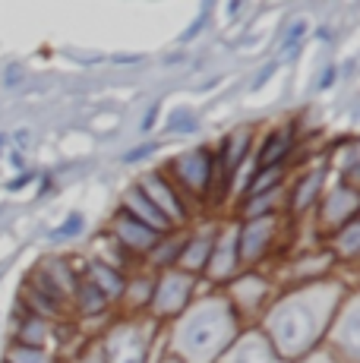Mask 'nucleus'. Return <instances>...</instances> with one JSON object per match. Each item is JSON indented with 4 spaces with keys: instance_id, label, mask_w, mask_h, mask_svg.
<instances>
[{
    "instance_id": "f257e3e1",
    "label": "nucleus",
    "mask_w": 360,
    "mask_h": 363,
    "mask_svg": "<svg viewBox=\"0 0 360 363\" xmlns=\"http://www.w3.org/2000/svg\"><path fill=\"white\" fill-rule=\"evenodd\" d=\"M177 171H180V177H184L190 186L203 190V186H209V180H212V155L206 149H196L193 155L180 158Z\"/></svg>"
},
{
    "instance_id": "f03ea898",
    "label": "nucleus",
    "mask_w": 360,
    "mask_h": 363,
    "mask_svg": "<svg viewBox=\"0 0 360 363\" xmlns=\"http://www.w3.org/2000/svg\"><path fill=\"white\" fill-rule=\"evenodd\" d=\"M117 234H120L123 240H127V247H133V250H149L152 243H155V237H158L149 225L130 218V215H123V218L117 221Z\"/></svg>"
},
{
    "instance_id": "7ed1b4c3",
    "label": "nucleus",
    "mask_w": 360,
    "mask_h": 363,
    "mask_svg": "<svg viewBox=\"0 0 360 363\" xmlns=\"http://www.w3.org/2000/svg\"><path fill=\"white\" fill-rule=\"evenodd\" d=\"M288 149H291V130L288 133H272V136L266 139V145H262V152H259V167L266 171V167H275L281 162V158L288 155Z\"/></svg>"
},
{
    "instance_id": "20e7f679",
    "label": "nucleus",
    "mask_w": 360,
    "mask_h": 363,
    "mask_svg": "<svg viewBox=\"0 0 360 363\" xmlns=\"http://www.w3.org/2000/svg\"><path fill=\"white\" fill-rule=\"evenodd\" d=\"M145 190L152 193V199H149V202H155V208H158L162 215L168 212L171 218H180V215H184V212L177 208V199L171 196V190L164 186V180H149V184H145Z\"/></svg>"
},
{
    "instance_id": "39448f33",
    "label": "nucleus",
    "mask_w": 360,
    "mask_h": 363,
    "mask_svg": "<svg viewBox=\"0 0 360 363\" xmlns=\"http://www.w3.org/2000/svg\"><path fill=\"white\" fill-rule=\"evenodd\" d=\"M92 284H95V288H99L105 297H117V294L123 291L120 275H117L114 269H108V265H101V262L92 265Z\"/></svg>"
},
{
    "instance_id": "423d86ee",
    "label": "nucleus",
    "mask_w": 360,
    "mask_h": 363,
    "mask_svg": "<svg viewBox=\"0 0 360 363\" xmlns=\"http://www.w3.org/2000/svg\"><path fill=\"white\" fill-rule=\"evenodd\" d=\"M130 208H136V212H140L142 218H149V225H152V231H155V234L168 228V218H164V215L158 212V208L152 206V202L145 199L140 190H136V193H130Z\"/></svg>"
},
{
    "instance_id": "0eeeda50",
    "label": "nucleus",
    "mask_w": 360,
    "mask_h": 363,
    "mask_svg": "<svg viewBox=\"0 0 360 363\" xmlns=\"http://www.w3.org/2000/svg\"><path fill=\"white\" fill-rule=\"evenodd\" d=\"M247 143H250V136L247 133H237V143H227V149H225V167H221V174H231V171H237V164H240V158H244V149H247Z\"/></svg>"
},
{
    "instance_id": "6e6552de",
    "label": "nucleus",
    "mask_w": 360,
    "mask_h": 363,
    "mask_svg": "<svg viewBox=\"0 0 360 363\" xmlns=\"http://www.w3.org/2000/svg\"><path fill=\"white\" fill-rule=\"evenodd\" d=\"M101 306H105V294H101V291L95 288L92 281H82V284H79V310L99 313Z\"/></svg>"
},
{
    "instance_id": "1a4fd4ad",
    "label": "nucleus",
    "mask_w": 360,
    "mask_h": 363,
    "mask_svg": "<svg viewBox=\"0 0 360 363\" xmlns=\"http://www.w3.org/2000/svg\"><path fill=\"white\" fill-rule=\"evenodd\" d=\"M275 180H279V171H275V167H266V171H262V174H256V180L250 184V193L256 196V193L269 190V186H272Z\"/></svg>"
},
{
    "instance_id": "9d476101",
    "label": "nucleus",
    "mask_w": 360,
    "mask_h": 363,
    "mask_svg": "<svg viewBox=\"0 0 360 363\" xmlns=\"http://www.w3.org/2000/svg\"><path fill=\"white\" fill-rule=\"evenodd\" d=\"M303 35H307V23H303V19H297V23L288 29V35H285V51H288V54H294L297 41H300Z\"/></svg>"
},
{
    "instance_id": "9b49d317",
    "label": "nucleus",
    "mask_w": 360,
    "mask_h": 363,
    "mask_svg": "<svg viewBox=\"0 0 360 363\" xmlns=\"http://www.w3.org/2000/svg\"><path fill=\"white\" fill-rule=\"evenodd\" d=\"M79 225H82L79 215H70V218L64 221V228H60V231H54L51 237H54V240H64V237H73L76 231H79Z\"/></svg>"
},
{
    "instance_id": "f8f14e48",
    "label": "nucleus",
    "mask_w": 360,
    "mask_h": 363,
    "mask_svg": "<svg viewBox=\"0 0 360 363\" xmlns=\"http://www.w3.org/2000/svg\"><path fill=\"white\" fill-rule=\"evenodd\" d=\"M316 186H320V177L307 180V184H303V186H300V193H297V206H307V196H310V199H313Z\"/></svg>"
},
{
    "instance_id": "ddd939ff",
    "label": "nucleus",
    "mask_w": 360,
    "mask_h": 363,
    "mask_svg": "<svg viewBox=\"0 0 360 363\" xmlns=\"http://www.w3.org/2000/svg\"><path fill=\"white\" fill-rule=\"evenodd\" d=\"M171 123H174V130H193V123H196V117H193V114H184V111H177V114H174V121H171Z\"/></svg>"
},
{
    "instance_id": "4468645a",
    "label": "nucleus",
    "mask_w": 360,
    "mask_h": 363,
    "mask_svg": "<svg viewBox=\"0 0 360 363\" xmlns=\"http://www.w3.org/2000/svg\"><path fill=\"white\" fill-rule=\"evenodd\" d=\"M23 338L26 341H41V323H26L23 325Z\"/></svg>"
},
{
    "instance_id": "2eb2a0df",
    "label": "nucleus",
    "mask_w": 360,
    "mask_h": 363,
    "mask_svg": "<svg viewBox=\"0 0 360 363\" xmlns=\"http://www.w3.org/2000/svg\"><path fill=\"white\" fill-rule=\"evenodd\" d=\"M152 152V145H136L133 152H127V162H140V158H145Z\"/></svg>"
},
{
    "instance_id": "dca6fc26",
    "label": "nucleus",
    "mask_w": 360,
    "mask_h": 363,
    "mask_svg": "<svg viewBox=\"0 0 360 363\" xmlns=\"http://www.w3.org/2000/svg\"><path fill=\"white\" fill-rule=\"evenodd\" d=\"M203 250H206V243H193V256H190V262H193V265L203 262Z\"/></svg>"
},
{
    "instance_id": "f3484780",
    "label": "nucleus",
    "mask_w": 360,
    "mask_h": 363,
    "mask_svg": "<svg viewBox=\"0 0 360 363\" xmlns=\"http://www.w3.org/2000/svg\"><path fill=\"white\" fill-rule=\"evenodd\" d=\"M335 76H338V69H335V67H329V69H325V76H322V82H320V86H322V89H329Z\"/></svg>"
}]
</instances>
